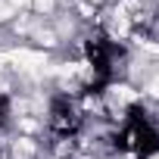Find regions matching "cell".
Masks as SVG:
<instances>
[{"mask_svg": "<svg viewBox=\"0 0 159 159\" xmlns=\"http://www.w3.org/2000/svg\"><path fill=\"white\" fill-rule=\"evenodd\" d=\"M7 3H10L13 10H28V7H31V0H7Z\"/></svg>", "mask_w": 159, "mask_h": 159, "instance_id": "obj_1", "label": "cell"}, {"mask_svg": "<svg viewBox=\"0 0 159 159\" xmlns=\"http://www.w3.org/2000/svg\"><path fill=\"white\" fill-rule=\"evenodd\" d=\"M53 112H56V116H62V109H59V106H56ZM53 125H56V128H62V125H66V119H53Z\"/></svg>", "mask_w": 159, "mask_h": 159, "instance_id": "obj_2", "label": "cell"}, {"mask_svg": "<svg viewBox=\"0 0 159 159\" xmlns=\"http://www.w3.org/2000/svg\"><path fill=\"white\" fill-rule=\"evenodd\" d=\"M88 3H91V7H97V3H103V0H88Z\"/></svg>", "mask_w": 159, "mask_h": 159, "instance_id": "obj_3", "label": "cell"}, {"mask_svg": "<svg viewBox=\"0 0 159 159\" xmlns=\"http://www.w3.org/2000/svg\"><path fill=\"white\" fill-rule=\"evenodd\" d=\"M147 159H159V153H153V156H147Z\"/></svg>", "mask_w": 159, "mask_h": 159, "instance_id": "obj_4", "label": "cell"}]
</instances>
